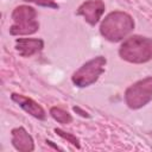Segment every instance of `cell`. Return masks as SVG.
Masks as SVG:
<instances>
[{
  "mask_svg": "<svg viewBox=\"0 0 152 152\" xmlns=\"http://www.w3.org/2000/svg\"><path fill=\"white\" fill-rule=\"evenodd\" d=\"M24 1L32 2V4H36L38 6H43V7H49V8H56V10L59 8V6L53 0H24Z\"/></svg>",
  "mask_w": 152,
  "mask_h": 152,
  "instance_id": "obj_13",
  "label": "cell"
},
{
  "mask_svg": "<svg viewBox=\"0 0 152 152\" xmlns=\"http://www.w3.org/2000/svg\"><path fill=\"white\" fill-rule=\"evenodd\" d=\"M36 15H37L36 10L30 6H25V5L15 7L14 11L12 12V19L14 23L32 21V20H36Z\"/></svg>",
  "mask_w": 152,
  "mask_h": 152,
  "instance_id": "obj_9",
  "label": "cell"
},
{
  "mask_svg": "<svg viewBox=\"0 0 152 152\" xmlns=\"http://www.w3.org/2000/svg\"><path fill=\"white\" fill-rule=\"evenodd\" d=\"M133 27L134 21L129 14L121 11H114L102 20L100 32L106 39L110 42H119L124 39Z\"/></svg>",
  "mask_w": 152,
  "mask_h": 152,
  "instance_id": "obj_1",
  "label": "cell"
},
{
  "mask_svg": "<svg viewBox=\"0 0 152 152\" xmlns=\"http://www.w3.org/2000/svg\"><path fill=\"white\" fill-rule=\"evenodd\" d=\"M44 48V42L38 38H18L15 40V49L23 57H31Z\"/></svg>",
  "mask_w": 152,
  "mask_h": 152,
  "instance_id": "obj_8",
  "label": "cell"
},
{
  "mask_svg": "<svg viewBox=\"0 0 152 152\" xmlns=\"http://www.w3.org/2000/svg\"><path fill=\"white\" fill-rule=\"evenodd\" d=\"M50 114L59 124H70L72 121L71 115L68 112H65V110H63L62 108H58V107L50 108Z\"/></svg>",
  "mask_w": 152,
  "mask_h": 152,
  "instance_id": "obj_11",
  "label": "cell"
},
{
  "mask_svg": "<svg viewBox=\"0 0 152 152\" xmlns=\"http://www.w3.org/2000/svg\"><path fill=\"white\" fill-rule=\"evenodd\" d=\"M152 99V77L140 80L127 88L125 101L132 109L144 107Z\"/></svg>",
  "mask_w": 152,
  "mask_h": 152,
  "instance_id": "obj_4",
  "label": "cell"
},
{
  "mask_svg": "<svg viewBox=\"0 0 152 152\" xmlns=\"http://www.w3.org/2000/svg\"><path fill=\"white\" fill-rule=\"evenodd\" d=\"M55 132H56L61 138L68 140L70 144H72V145L76 146L77 148L81 147V145H80V140H78L74 134H71V133H66L65 131H63V129H61V128H55Z\"/></svg>",
  "mask_w": 152,
  "mask_h": 152,
  "instance_id": "obj_12",
  "label": "cell"
},
{
  "mask_svg": "<svg viewBox=\"0 0 152 152\" xmlns=\"http://www.w3.org/2000/svg\"><path fill=\"white\" fill-rule=\"evenodd\" d=\"M119 53L122 59L131 63H145L152 58V39L132 36L120 46Z\"/></svg>",
  "mask_w": 152,
  "mask_h": 152,
  "instance_id": "obj_2",
  "label": "cell"
},
{
  "mask_svg": "<svg viewBox=\"0 0 152 152\" xmlns=\"http://www.w3.org/2000/svg\"><path fill=\"white\" fill-rule=\"evenodd\" d=\"M107 61L103 56H97L84 63L72 75V82L77 87H88L97 81L100 75L104 71Z\"/></svg>",
  "mask_w": 152,
  "mask_h": 152,
  "instance_id": "obj_3",
  "label": "cell"
},
{
  "mask_svg": "<svg viewBox=\"0 0 152 152\" xmlns=\"http://www.w3.org/2000/svg\"><path fill=\"white\" fill-rule=\"evenodd\" d=\"M11 99L18 103L26 113L31 114L32 116H34L36 119H39V120H44L46 118V114H45V110L43 109L42 106H39L36 101H33L32 99L27 97V96H24V95H20V94H15L13 93L11 95Z\"/></svg>",
  "mask_w": 152,
  "mask_h": 152,
  "instance_id": "obj_6",
  "label": "cell"
},
{
  "mask_svg": "<svg viewBox=\"0 0 152 152\" xmlns=\"http://www.w3.org/2000/svg\"><path fill=\"white\" fill-rule=\"evenodd\" d=\"M11 133H12V144L15 150L20 152H31L34 150L33 139L24 127L13 128Z\"/></svg>",
  "mask_w": 152,
  "mask_h": 152,
  "instance_id": "obj_7",
  "label": "cell"
},
{
  "mask_svg": "<svg viewBox=\"0 0 152 152\" xmlns=\"http://www.w3.org/2000/svg\"><path fill=\"white\" fill-rule=\"evenodd\" d=\"M72 109H74V112L78 113V114H80L81 116H83V118H89V116H90V115H89V114H88L87 112H84V110H83V109H81L80 107H76V106H75V107H74Z\"/></svg>",
  "mask_w": 152,
  "mask_h": 152,
  "instance_id": "obj_14",
  "label": "cell"
},
{
  "mask_svg": "<svg viewBox=\"0 0 152 152\" xmlns=\"http://www.w3.org/2000/svg\"><path fill=\"white\" fill-rule=\"evenodd\" d=\"M39 28V24L37 20L32 21H25V23H14V25L11 26L10 33L13 36H26L32 34Z\"/></svg>",
  "mask_w": 152,
  "mask_h": 152,
  "instance_id": "obj_10",
  "label": "cell"
},
{
  "mask_svg": "<svg viewBox=\"0 0 152 152\" xmlns=\"http://www.w3.org/2000/svg\"><path fill=\"white\" fill-rule=\"evenodd\" d=\"M46 142H48V145L52 146V147H53V148H56V150H62L61 147H58V146H56L55 144H52V141H50V140H46Z\"/></svg>",
  "mask_w": 152,
  "mask_h": 152,
  "instance_id": "obj_15",
  "label": "cell"
},
{
  "mask_svg": "<svg viewBox=\"0 0 152 152\" xmlns=\"http://www.w3.org/2000/svg\"><path fill=\"white\" fill-rule=\"evenodd\" d=\"M104 12V4L102 0H87L77 10V14L82 15L87 23L95 25L101 19Z\"/></svg>",
  "mask_w": 152,
  "mask_h": 152,
  "instance_id": "obj_5",
  "label": "cell"
}]
</instances>
